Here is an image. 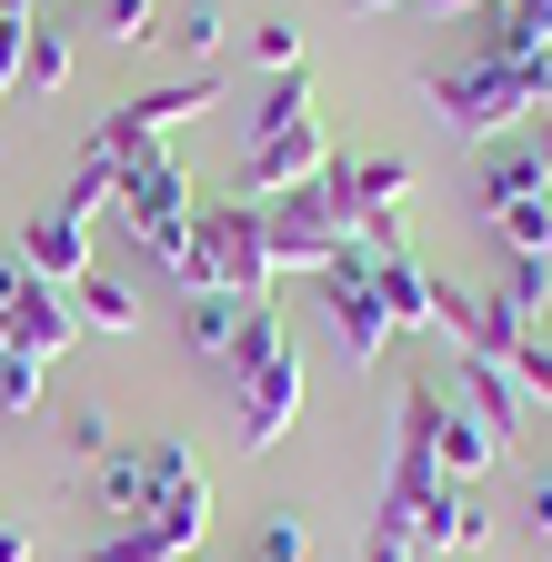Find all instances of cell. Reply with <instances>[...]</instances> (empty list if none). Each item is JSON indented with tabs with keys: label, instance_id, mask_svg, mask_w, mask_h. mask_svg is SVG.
<instances>
[{
	"label": "cell",
	"instance_id": "1",
	"mask_svg": "<svg viewBox=\"0 0 552 562\" xmlns=\"http://www.w3.org/2000/svg\"><path fill=\"white\" fill-rule=\"evenodd\" d=\"M222 392H232V422H241V452H271L302 422V351H292V331H282V312L271 302H251L241 312V331H232V351H222Z\"/></svg>",
	"mask_w": 552,
	"mask_h": 562
},
{
	"label": "cell",
	"instance_id": "25",
	"mask_svg": "<svg viewBox=\"0 0 552 562\" xmlns=\"http://www.w3.org/2000/svg\"><path fill=\"white\" fill-rule=\"evenodd\" d=\"M171 41H181L201 70H212V50H222V11H212V0H181V11H171Z\"/></svg>",
	"mask_w": 552,
	"mask_h": 562
},
{
	"label": "cell",
	"instance_id": "7",
	"mask_svg": "<svg viewBox=\"0 0 552 562\" xmlns=\"http://www.w3.org/2000/svg\"><path fill=\"white\" fill-rule=\"evenodd\" d=\"M212 472L191 462V442H142V452H111L101 462V503L121 513V522H142V513H161V503H181V492H201Z\"/></svg>",
	"mask_w": 552,
	"mask_h": 562
},
{
	"label": "cell",
	"instance_id": "29",
	"mask_svg": "<svg viewBox=\"0 0 552 562\" xmlns=\"http://www.w3.org/2000/svg\"><path fill=\"white\" fill-rule=\"evenodd\" d=\"M302 552H312V522L302 513H271L261 522V562H302Z\"/></svg>",
	"mask_w": 552,
	"mask_h": 562
},
{
	"label": "cell",
	"instance_id": "20",
	"mask_svg": "<svg viewBox=\"0 0 552 562\" xmlns=\"http://www.w3.org/2000/svg\"><path fill=\"white\" fill-rule=\"evenodd\" d=\"M482 302H493V312H512V322L532 331V312L552 302V271H542L532 251H503V281H493V292H482Z\"/></svg>",
	"mask_w": 552,
	"mask_h": 562
},
{
	"label": "cell",
	"instance_id": "35",
	"mask_svg": "<svg viewBox=\"0 0 552 562\" xmlns=\"http://www.w3.org/2000/svg\"><path fill=\"white\" fill-rule=\"evenodd\" d=\"M21 281H31V261H21V251H0V312H11V292H21Z\"/></svg>",
	"mask_w": 552,
	"mask_h": 562
},
{
	"label": "cell",
	"instance_id": "38",
	"mask_svg": "<svg viewBox=\"0 0 552 562\" xmlns=\"http://www.w3.org/2000/svg\"><path fill=\"white\" fill-rule=\"evenodd\" d=\"M352 11H402V0H352Z\"/></svg>",
	"mask_w": 552,
	"mask_h": 562
},
{
	"label": "cell",
	"instance_id": "2",
	"mask_svg": "<svg viewBox=\"0 0 552 562\" xmlns=\"http://www.w3.org/2000/svg\"><path fill=\"white\" fill-rule=\"evenodd\" d=\"M423 101H432V121L462 131V140H503V131H522V121L552 111V60H482V50H472V60L432 70Z\"/></svg>",
	"mask_w": 552,
	"mask_h": 562
},
{
	"label": "cell",
	"instance_id": "6",
	"mask_svg": "<svg viewBox=\"0 0 552 562\" xmlns=\"http://www.w3.org/2000/svg\"><path fill=\"white\" fill-rule=\"evenodd\" d=\"M191 211H201V191H191V171H181L171 151H131V161H121V222H131V241H142L151 261L181 271V251H191Z\"/></svg>",
	"mask_w": 552,
	"mask_h": 562
},
{
	"label": "cell",
	"instance_id": "36",
	"mask_svg": "<svg viewBox=\"0 0 552 562\" xmlns=\"http://www.w3.org/2000/svg\"><path fill=\"white\" fill-rule=\"evenodd\" d=\"M0 562H31V532H0Z\"/></svg>",
	"mask_w": 552,
	"mask_h": 562
},
{
	"label": "cell",
	"instance_id": "31",
	"mask_svg": "<svg viewBox=\"0 0 552 562\" xmlns=\"http://www.w3.org/2000/svg\"><path fill=\"white\" fill-rule=\"evenodd\" d=\"M21 60H31V21H0V111L21 91Z\"/></svg>",
	"mask_w": 552,
	"mask_h": 562
},
{
	"label": "cell",
	"instance_id": "24",
	"mask_svg": "<svg viewBox=\"0 0 552 562\" xmlns=\"http://www.w3.org/2000/svg\"><path fill=\"white\" fill-rule=\"evenodd\" d=\"M251 60L271 70V81H282V70H302V21H282V11L251 21Z\"/></svg>",
	"mask_w": 552,
	"mask_h": 562
},
{
	"label": "cell",
	"instance_id": "13",
	"mask_svg": "<svg viewBox=\"0 0 552 562\" xmlns=\"http://www.w3.org/2000/svg\"><path fill=\"white\" fill-rule=\"evenodd\" d=\"M21 261H31L41 281H60V292H71V281L91 271V222H71V211H31V232H21Z\"/></svg>",
	"mask_w": 552,
	"mask_h": 562
},
{
	"label": "cell",
	"instance_id": "37",
	"mask_svg": "<svg viewBox=\"0 0 552 562\" xmlns=\"http://www.w3.org/2000/svg\"><path fill=\"white\" fill-rule=\"evenodd\" d=\"M423 11H503V0H423Z\"/></svg>",
	"mask_w": 552,
	"mask_h": 562
},
{
	"label": "cell",
	"instance_id": "33",
	"mask_svg": "<svg viewBox=\"0 0 552 562\" xmlns=\"http://www.w3.org/2000/svg\"><path fill=\"white\" fill-rule=\"evenodd\" d=\"M522 532H542V542H552V472H532V482H522Z\"/></svg>",
	"mask_w": 552,
	"mask_h": 562
},
{
	"label": "cell",
	"instance_id": "8",
	"mask_svg": "<svg viewBox=\"0 0 552 562\" xmlns=\"http://www.w3.org/2000/svg\"><path fill=\"white\" fill-rule=\"evenodd\" d=\"M212 101H222V81H212V70H191V81H161V91H142V101H111V121H101L91 140H101L111 161H131V151H161V140H171L181 121H201Z\"/></svg>",
	"mask_w": 552,
	"mask_h": 562
},
{
	"label": "cell",
	"instance_id": "21",
	"mask_svg": "<svg viewBox=\"0 0 552 562\" xmlns=\"http://www.w3.org/2000/svg\"><path fill=\"white\" fill-rule=\"evenodd\" d=\"M482 222L503 232V251H552V191H522V201H503V211H482Z\"/></svg>",
	"mask_w": 552,
	"mask_h": 562
},
{
	"label": "cell",
	"instance_id": "32",
	"mask_svg": "<svg viewBox=\"0 0 552 562\" xmlns=\"http://www.w3.org/2000/svg\"><path fill=\"white\" fill-rule=\"evenodd\" d=\"M362 562H423V552H412L402 522H372V532H362Z\"/></svg>",
	"mask_w": 552,
	"mask_h": 562
},
{
	"label": "cell",
	"instance_id": "3",
	"mask_svg": "<svg viewBox=\"0 0 552 562\" xmlns=\"http://www.w3.org/2000/svg\"><path fill=\"white\" fill-rule=\"evenodd\" d=\"M312 171H331V140L312 121V81L282 70L251 111V151H241V201H271V191H302Z\"/></svg>",
	"mask_w": 552,
	"mask_h": 562
},
{
	"label": "cell",
	"instance_id": "4",
	"mask_svg": "<svg viewBox=\"0 0 552 562\" xmlns=\"http://www.w3.org/2000/svg\"><path fill=\"white\" fill-rule=\"evenodd\" d=\"M271 232H261V201H201L191 211V251H181V292H232V302H261L271 292Z\"/></svg>",
	"mask_w": 552,
	"mask_h": 562
},
{
	"label": "cell",
	"instance_id": "9",
	"mask_svg": "<svg viewBox=\"0 0 552 562\" xmlns=\"http://www.w3.org/2000/svg\"><path fill=\"white\" fill-rule=\"evenodd\" d=\"M201 532H212V482L181 492V503H161V513H142V522H111L81 562H191Z\"/></svg>",
	"mask_w": 552,
	"mask_h": 562
},
{
	"label": "cell",
	"instance_id": "19",
	"mask_svg": "<svg viewBox=\"0 0 552 562\" xmlns=\"http://www.w3.org/2000/svg\"><path fill=\"white\" fill-rule=\"evenodd\" d=\"M71 312H81V331H131V322H142V292L111 281V271H81L71 281Z\"/></svg>",
	"mask_w": 552,
	"mask_h": 562
},
{
	"label": "cell",
	"instance_id": "23",
	"mask_svg": "<svg viewBox=\"0 0 552 562\" xmlns=\"http://www.w3.org/2000/svg\"><path fill=\"white\" fill-rule=\"evenodd\" d=\"M522 191H552V181L532 171V151H493V161H482V211H503V201H522Z\"/></svg>",
	"mask_w": 552,
	"mask_h": 562
},
{
	"label": "cell",
	"instance_id": "10",
	"mask_svg": "<svg viewBox=\"0 0 552 562\" xmlns=\"http://www.w3.org/2000/svg\"><path fill=\"white\" fill-rule=\"evenodd\" d=\"M312 281H322V312L341 322V341H352V362H382V351L402 341L392 312H382V292H372V241H362V251H341V261H322Z\"/></svg>",
	"mask_w": 552,
	"mask_h": 562
},
{
	"label": "cell",
	"instance_id": "28",
	"mask_svg": "<svg viewBox=\"0 0 552 562\" xmlns=\"http://www.w3.org/2000/svg\"><path fill=\"white\" fill-rule=\"evenodd\" d=\"M60 442H71L81 462H111V422H101V402H71V422H60Z\"/></svg>",
	"mask_w": 552,
	"mask_h": 562
},
{
	"label": "cell",
	"instance_id": "30",
	"mask_svg": "<svg viewBox=\"0 0 552 562\" xmlns=\"http://www.w3.org/2000/svg\"><path fill=\"white\" fill-rule=\"evenodd\" d=\"M512 382H522V392L552 412V341H522V351H512Z\"/></svg>",
	"mask_w": 552,
	"mask_h": 562
},
{
	"label": "cell",
	"instance_id": "26",
	"mask_svg": "<svg viewBox=\"0 0 552 562\" xmlns=\"http://www.w3.org/2000/svg\"><path fill=\"white\" fill-rule=\"evenodd\" d=\"M21 81H41V91L71 81V41H60L50 21H31V60H21Z\"/></svg>",
	"mask_w": 552,
	"mask_h": 562
},
{
	"label": "cell",
	"instance_id": "5",
	"mask_svg": "<svg viewBox=\"0 0 552 562\" xmlns=\"http://www.w3.org/2000/svg\"><path fill=\"white\" fill-rule=\"evenodd\" d=\"M261 232H271V261L282 271H322L341 251H362V222H352V191H341V161L312 171L302 191H271L261 201Z\"/></svg>",
	"mask_w": 552,
	"mask_h": 562
},
{
	"label": "cell",
	"instance_id": "15",
	"mask_svg": "<svg viewBox=\"0 0 552 562\" xmlns=\"http://www.w3.org/2000/svg\"><path fill=\"white\" fill-rule=\"evenodd\" d=\"M482 532H493V513H472V503H462V492H452V482L432 492V503H423V513H412V552H472Z\"/></svg>",
	"mask_w": 552,
	"mask_h": 562
},
{
	"label": "cell",
	"instance_id": "18",
	"mask_svg": "<svg viewBox=\"0 0 552 562\" xmlns=\"http://www.w3.org/2000/svg\"><path fill=\"white\" fill-rule=\"evenodd\" d=\"M111 201H121V161H111L101 140H91V151L71 161V181H60V201H50V211H71V222H101Z\"/></svg>",
	"mask_w": 552,
	"mask_h": 562
},
{
	"label": "cell",
	"instance_id": "34",
	"mask_svg": "<svg viewBox=\"0 0 552 562\" xmlns=\"http://www.w3.org/2000/svg\"><path fill=\"white\" fill-rule=\"evenodd\" d=\"M522 151H532V171H542V181H552V111H542V121H532V140H522Z\"/></svg>",
	"mask_w": 552,
	"mask_h": 562
},
{
	"label": "cell",
	"instance_id": "11",
	"mask_svg": "<svg viewBox=\"0 0 552 562\" xmlns=\"http://www.w3.org/2000/svg\"><path fill=\"white\" fill-rule=\"evenodd\" d=\"M81 341V312H71V292H60V281H21V292H11V312H0V351H21V362H60V351H71Z\"/></svg>",
	"mask_w": 552,
	"mask_h": 562
},
{
	"label": "cell",
	"instance_id": "39",
	"mask_svg": "<svg viewBox=\"0 0 552 562\" xmlns=\"http://www.w3.org/2000/svg\"><path fill=\"white\" fill-rule=\"evenodd\" d=\"M542 271H552V251H542Z\"/></svg>",
	"mask_w": 552,
	"mask_h": 562
},
{
	"label": "cell",
	"instance_id": "16",
	"mask_svg": "<svg viewBox=\"0 0 552 562\" xmlns=\"http://www.w3.org/2000/svg\"><path fill=\"white\" fill-rule=\"evenodd\" d=\"M432 452H442V482H462V472H493V462H503V442L482 432V422H472L452 392H442V422H432Z\"/></svg>",
	"mask_w": 552,
	"mask_h": 562
},
{
	"label": "cell",
	"instance_id": "17",
	"mask_svg": "<svg viewBox=\"0 0 552 562\" xmlns=\"http://www.w3.org/2000/svg\"><path fill=\"white\" fill-rule=\"evenodd\" d=\"M241 312H251V302H232V292H181V351L222 362V351H232V331H241Z\"/></svg>",
	"mask_w": 552,
	"mask_h": 562
},
{
	"label": "cell",
	"instance_id": "22",
	"mask_svg": "<svg viewBox=\"0 0 552 562\" xmlns=\"http://www.w3.org/2000/svg\"><path fill=\"white\" fill-rule=\"evenodd\" d=\"M41 402H50V372L21 362V351H0V422H31Z\"/></svg>",
	"mask_w": 552,
	"mask_h": 562
},
{
	"label": "cell",
	"instance_id": "27",
	"mask_svg": "<svg viewBox=\"0 0 552 562\" xmlns=\"http://www.w3.org/2000/svg\"><path fill=\"white\" fill-rule=\"evenodd\" d=\"M101 31L111 41H161V0H101Z\"/></svg>",
	"mask_w": 552,
	"mask_h": 562
},
{
	"label": "cell",
	"instance_id": "14",
	"mask_svg": "<svg viewBox=\"0 0 552 562\" xmlns=\"http://www.w3.org/2000/svg\"><path fill=\"white\" fill-rule=\"evenodd\" d=\"M372 292H382L392 331H432V271L412 251H372Z\"/></svg>",
	"mask_w": 552,
	"mask_h": 562
},
{
	"label": "cell",
	"instance_id": "12",
	"mask_svg": "<svg viewBox=\"0 0 552 562\" xmlns=\"http://www.w3.org/2000/svg\"><path fill=\"white\" fill-rule=\"evenodd\" d=\"M452 402H462L482 432L512 452V432H522V382H512L503 362H482V351H452Z\"/></svg>",
	"mask_w": 552,
	"mask_h": 562
}]
</instances>
